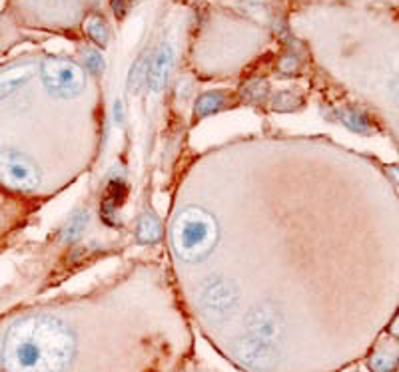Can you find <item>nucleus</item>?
Returning a JSON list of instances; mask_svg holds the SVG:
<instances>
[{
	"mask_svg": "<svg viewBox=\"0 0 399 372\" xmlns=\"http://www.w3.org/2000/svg\"><path fill=\"white\" fill-rule=\"evenodd\" d=\"M114 116H116V124L118 126H122L124 124V104L118 100L116 102V106H114Z\"/></svg>",
	"mask_w": 399,
	"mask_h": 372,
	"instance_id": "aec40b11",
	"label": "nucleus"
},
{
	"mask_svg": "<svg viewBox=\"0 0 399 372\" xmlns=\"http://www.w3.org/2000/svg\"><path fill=\"white\" fill-rule=\"evenodd\" d=\"M192 372H202V371H192Z\"/></svg>",
	"mask_w": 399,
	"mask_h": 372,
	"instance_id": "b1692460",
	"label": "nucleus"
},
{
	"mask_svg": "<svg viewBox=\"0 0 399 372\" xmlns=\"http://www.w3.org/2000/svg\"><path fill=\"white\" fill-rule=\"evenodd\" d=\"M176 62V46L172 42H162L158 46L154 56L150 58V66H148V76H146V84L150 88V92H160L164 84H166L168 76L174 68Z\"/></svg>",
	"mask_w": 399,
	"mask_h": 372,
	"instance_id": "39448f33",
	"label": "nucleus"
},
{
	"mask_svg": "<svg viewBox=\"0 0 399 372\" xmlns=\"http://www.w3.org/2000/svg\"><path fill=\"white\" fill-rule=\"evenodd\" d=\"M337 120L342 121L347 130L355 131V133H369V131L374 130V128H371V121L367 120L366 114H362L359 109H340V112H337Z\"/></svg>",
	"mask_w": 399,
	"mask_h": 372,
	"instance_id": "9b49d317",
	"label": "nucleus"
},
{
	"mask_svg": "<svg viewBox=\"0 0 399 372\" xmlns=\"http://www.w3.org/2000/svg\"><path fill=\"white\" fill-rule=\"evenodd\" d=\"M126 196V186L120 179H112L110 186L104 193V201H102V219L106 217V221H112L116 209L122 205V199Z\"/></svg>",
	"mask_w": 399,
	"mask_h": 372,
	"instance_id": "1a4fd4ad",
	"label": "nucleus"
},
{
	"mask_svg": "<svg viewBox=\"0 0 399 372\" xmlns=\"http://www.w3.org/2000/svg\"><path fill=\"white\" fill-rule=\"evenodd\" d=\"M266 94H267V84L266 82H262V80L250 82V84L244 88V96L248 102H260V100L266 98Z\"/></svg>",
	"mask_w": 399,
	"mask_h": 372,
	"instance_id": "2eb2a0df",
	"label": "nucleus"
},
{
	"mask_svg": "<svg viewBox=\"0 0 399 372\" xmlns=\"http://www.w3.org/2000/svg\"><path fill=\"white\" fill-rule=\"evenodd\" d=\"M128 2H130V0H110L112 11H114V16H116V18H124V16H126Z\"/></svg>",
	"mask_w": 399,
	"mask_h": 372,
	"instance_id": "a211bd4d",
	"label": "nucleus"
},
{
	"mask_svg": "<svg viewBox=\"0 0 399 372\" xmlns=\"http://www.w3.org/2000/svg\"><path fill=\"white\" fill-rule=\"evenodd\" d=\"M399 362V352L398 349H391V347H379V349L369 356L367 366L371 372H395Z\"/></svg>",
	"mask_w": 399,
	"mask_h": 372,
	"instance_id": "0eeeda50",
	"label": "nucleus"
},
{
	"mask_svg": "<svg viewBox=\"0 0 399 372\" xmlns=\"http://www.w3.org/2000/svg\"><path fill=\"white\" fill-rule=\"evenodd\" d=\"M0 181L11 189L33 191L40 184L36 165L16 152H0Z\"/></svg>",
	"mask_w": 399,
	"mask_h": 372,
	"instance_id": "20e7f679",
	"label": "nucleus"
},
{
	"mask_svg": "<svg viewBox=\"0 0 399 372\" xmlns=\"http://www.w3.org/2000/svg\"><path fill=\"white\" fill-rule=\"evenodd\" d=\"M218 237L216 221L204 209H184L172 225V247L182 261H202Z\"/></svg>",
	"mask_w": 399,
	"mask_h": 372,
	"instance_id": "f257e3e1",
	"label": "nucleus"
},
{
	"mask_svg": "<svg viewBox=\"0 0 399 372\" xmlns=\"http://www.w3.org/2000/svg\"><path fill=\"white\" fill-rule=\"evenodd\" d=\"M84 62H86L88 72H92V74H100V72L104 70V58H102L100 52H96V50H88V52L84 54Z\"/></svg>",
	"mask_w": 399,
	"mask_h": 372,
	"instance_id": "f3484780",
	"label": "nucleus"
},
{
	"mask_svg": "<svg viewBox=\"0 0 399 372\" xmlns=\"http://www.w3.org/2000/svg\"><path fill=\"white\" fill-rule=\"evenodd\" d=\"M148 66H150V56L142 54L140 60L132 66L130 70V76H128V88L130 90H138L146 82V76H148Z\"/></svg>",
	"mask_w": 399,
	"mask_h": 372,
	"instance_id": "4468645a",
	"label": "nucleus"
},
{
	"mask_svg": "<svg viewBox=\"0 0 399 372\" xmlns=\"http://www.w3.org/2000/svg\"><path fill=\"white\" fill-rule=\"evenodd\" d=\"M198 303L214 325H224L233 317L240 305V291L232 281L212 279L200 287Z\"/></svg>",
	"mask_w": 399,
	"mask_h": 372,
	"instance_id": "f03ea898",
	"label": "nucleus"
},
{
	"mask_svg": "<svg viewBox=\"0 0 399 372\" xmlns=\"http://www.w3.org/2000/svg\"><path fill=\"white\" fill-rule=\"evenodd\" d=\"M40 76L46 90L56 98H76L84 90V70L64 58H46L40 66Z\"/></svg>",
	"mask_w": 399,
	"mask_h": 372,
	"instance_id": "7ed1b4c3",
	"label": "nucleus"
},
{
	"mask_svg": "<svg viewBox=\"0 0 399 372\" xmlns=\"http://www.w3.org/2000/svg\"><path fill=\"white\" fill-rule=\"evenodd\" d=\"M391 332H393L395 337H399V317L395 318V323L391 325Z\"/></svg>",
	"mask_w": 399,
	"mask_h": 372,
	"instance_id": "4be33fe9",
	"label": "nucleus"
},
{
	"mask_svg": "<svg viewBox=\"0 0 399 372\" xmlns=\"http://www.w3.org/2000/svg\"><path fill=\"white\" fill-rule=\"evenodd\" d=\"M136 239L140 243H146V245L158 243L162 239V223H160V219L156 217L154 213L146 211L144 215L140 217L138 229H136Z\"/></svg>",
	"mask_w": 399,
	"mask_h": 372,
	"instance_id": "6e6552de",
	"label": "nucleus"
},
{
	"mask_svg": "<svg viewBox=\"0 0 399 372\" xmlns=\"http://www.w3.org/2000/svg\"><path fill=\"white\" fill-rule=\"evenodd\" d=\"M389 174L393 175V177L398 179V184H399V165H393V167H389Z\"/></svg>",
	"mask_w": 399,
	"mask_h": 372,
	"instance_id": "412c9836",
	"label": "nucleus"
},
{
	"mask_svg": "<svg viewBox=\"0 0 399 372\" xmlns=\"http://www.w3.org/2000/svg\"><path fill=\"white\" fill-rule=\"evenodd\" d=\"M226 102V96L222 92H208V94H202L196 102V116H210L216 109H220Z\"/></svg>",
	"mask_w": 399,
	"mask_h": 372,
	"instance_id": "ddd939ff",
	"label": "nucleus"
},
{
	"mask_svg": "<svg viewBox=\"0 0 399 372\" xmlns=\"http://www.w3.org/2000/svg\"><path fill=\"white\" fill-rule=\"evenodd\" d=\"M174 368H160V371H150V372H172Z\"/></svg>",
	"mask_w": 399,
	"mask_h": 372,
	"instance_id": "5701e85b",
	"label": "nucleus"
},
{
	"mask_svg": "<svg viewBox=\"0 0 399 372\" xmlns=\"http://www.w3.org/2000/svg\"><path fill=\"white\" fill-rule=\"evenodd\" d=\"M299 104V98L291 92H282L279 96H276V100L272 102L274 109H294Z\"/></svg>",
	"mask_w": 399,
	"mask_h": 372,
	"instance_id": "dca6fc26",
	"label": "nucleus"
},
{
	"mask_svg": "<svg viewBox=\"0 0 399 372\" xmlns=\"http://www.w3.org/2000/svg\"><path fill=\"white\" fill-rule=\"evenodd\" d=\"M296 68H298V60H296L294 56H288V58H284V60L279 62V70H282L284 74L296 72Z\"/></svg>",
	"mask_w": 399,
	"mask_h": 372,
	"instance_id": "6ab92c4d",
	"label": "nucleus"
},
{
	"mask_svg": "<svg viewBox=\"0 0 399 372\" xmlns=\"http://www.w3.org/2000/svg\"><path fill=\"white\" fill-rule=\"evenodd\" d=\"M84 32L92 42L98 44V46H106L110 42V28H108L106 20L98 14H90L88 18L84 20Z\"/></svg>",
	"mask_w": 399,
	"mask_h": 372,
	"instance_id": "9d476101",
	"label": "nucleus"
},
{
	"mask_svg": "<svg viewBox=\"0 0 399 372\" xmlns=\"http://www.w3.org/2000/svg\"><path fill=\"white\" fill-rule=\"evenodd\" d=\"M34 76L33 64L12 66L8 70L0 72V102L14 94L18 88H23Z\"/></svg>",
	"mask_w": 399,
	"mask_h": 372,
	"instance_id": "423d86ee",
	"label": "nucleus"
},
{
	"mask_svg": "<svg viewBox=\"0 0 399 372\" xmlns=\"http://www.w3.org/2000/svg\"><path fill=\"white\" fill-rule=\"evenodd\" d=\"M88 211L86 209H80V211H76L72 217L68 219V223L64 225V229H62V241L64 243H74V241L84 233V229H86V225H88Z\"/></svg>",
	"mask_w": 399,
	"mask_h": 372,
	"instance_id": "f8f14e48",
	"label": "nucleus"
}]
</instances>
